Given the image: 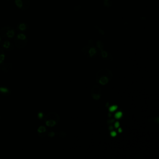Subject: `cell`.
Returning a JSON list of instances; mask_svg holds the SVG:
<instances>
[{
    "label": "cell",
    "mask_w": 159,
    "mask_h": 159,
    "mask_svg": "<svg viewBox=\"0 0 159 159\" xmlns=\"http://www.w3.org/2000/svg\"><path fill=\"white\" fill-rule=\"evenodd\" d=\"M112 77V73L109 69H101L96 75V81L101 85L107 84Z\"/></svg>",
    "instance_id": "6da1fadb"
},
{
    "label": "cell",
    "mask_w": 159,
    "mask_h": 159,
    "mask_svg": "<svg viewBox=\"0 0 159 159\" xmlns=\"http://www.w3.org/2000/svg\"><path fill=\"white\" fill-rule=\"evenodd\" d=\"M15 35L14 29L9 26L3 27L0 30V35L3 38L6 39H11Z\"/></svg>",
    "instance_id": "7a4b0ae2"
},
{
    "label": "cell",
    "mask_w": 159,
    "mask_h": 159,
    "mask_svg": "<svg viewBox=\"0 0 159 159\" xmlns=\"http://www.w3.org/2000/svg\"><path fill=\"white\" fill-rule=\"evenodd\" d=\"M16 6L23 11L27 10L30 5V0H15Z\"/></svg>",
    "instance_id": "3957f363"
},
{
    "label": "cell",
    "mask_w": 159,
    "mask_h": 159,
    "mask_svg": "<svg viewBox=\"0 0 159 159\" xmlns=\"http://www.w3.org/2000/svg\"><path fill=\"white\" fill-rule=\"evenodd\" d=\"M91 96L94 100H98L101 96V89L98 85L94 86L91 90Z\"/></svg>",
    "instance_id": "277c9868"
},
{
    "label": "cell",
    "mask_w": 159,
    "mask_h": 159,
    "mask_svg": "<svg viewBox=\"0 0 159 159\" xmlns=\"http://www.w3.org/2000/svg\"><path fill=\"white\" fill-rule=\"evenodd\" d=\"M14 43H15L16 46L18 48L21 49V48H24L27 45V39H25V40H21V39H19L16 38L15 39V40H14Z\"/></svg>",
    "instance_id": "5b68a950"
},
{
    "label": "cell",
    "mask_w": 159,
    "mask_h": 159,
    "mask_svg": "<svg viewBox=\"0 0 159 159\" xmlns=\"http://www.w3.org/2000/svg\"><path fill=\"white\" fill-rule=\"evenodd\" d=\"M44 119H45V120H48V119H53V120H55L57 122L60 119V117H59L58 114H57L56 112H51L47 114L45 116Z\"/></svg>",
    "instance_id": "8992f818"
},
{
    "label": "cell",
    "mask_w": 159,
    "mask_h": 159,
    "mask_svg": "<svg viewBox=\"0 0 159 159\" xmlns=\"http://www.w3.org/2000/svg\"><path fill=\"white\" fill-rule=\"evenodd\" d=\"M12 68V66L11 63H2L0 64V70L4 73L11 71Z\"/></svg>",
    "instance_id": "52a82bcc"
},
{
    "label": "cell",
    "mask_w": 159,
    "mask_h": 159,
    "mask_svg": "<svg viewBox=\"0 0 159 159\" xmlns=\"http://www.w3.org/2000/svg\"><path fill=\"white\" fill-rule=\"evenodd\" d=\"M93 46L92 45V40H89L88 41V43L85 45L83 48H82V52L83 53V54H84L85 56H86L87 57H89V55H88V51L89 49L90 48V47Z\"/></svg>",
    "instance_id": "ba28073f"
},
{
    "label": "cell",
    "mask_w": 159,
    "mask_h": 159,
    "mask_svg": "<svg viewBox=\"0 0 159 159\" xmlns=\"http://www.w3.org/2000/svg\"><path fill=\"white\" fill-rule=\"evenodd\" d=\"M10 93V90L9 88L4 86H0V94L2 95H7Z\"/></svg>",
    "instance_id": "9c48e42d"
},
{
    "label": "cell",
    "mask_w": 159,
    "mask_h": 159,
    "mask_svg": "<svg viewBox=\"0 0 159 159\" xmlns=\"http://www.w3.org/2000/svg\"><path fill=\"white\" fill-rule=\"evenodd\" d=\"M96 50L95 47L93 46H91L88 51L89 57H93V56H94L96 55Z\"/></svg>",
    "instance_id": "30bf717a"
},
{
    "label": "cell",
    "mask_w": 159,
    "mask_h": 159,
    "mask_svg": "<svg viewBox=\"0 0 159 159\" xmlns=\"http://www.w3.org/2000/svg\"><path fill=\"white\" fill-rule=\"evenodd\" d=\"M45 124L48 127H53L55 125L57 124V122L53 119H48L45 120Z\"/></svg>",
    "instance_id": "8fae6325"
},
{
    "label": "cell",
    "mask_w": 159,
    "mask_h": 159,
    "mask_svg": "<svg viewBox=\"0 0 159 159\" xmlns=\"http://www.w3.org/2000/svg\"><path fill=\"white\" fill-rule=\"evenodd\" d=\"M1 45H2V47H3L4 49H9L10 47H11V42H10L9 40H4V41L2 43Z\"/></svg>",
    "instance_id": "7c38bea8"
},
{
    "label": "cell",
    "mask_w": 159,
    "mask_h": 159,
    "mask_svg": "<svg viewBox=\"0 0 159 159\" xmlns=\"http://www.w3.org/2000/svg\"><path fill=\"white\" fill-rule=\"evenodd\" d=\"M18 29L20 30H22V31H24L26 29H27V25L24 23H20L18 25Z\"/></svg>",
    "instance_id": "4fadbf2b"
},
{
    "label": "cell",
    "mask_w": 159,
    "mask_h": 159,
    "mask_svg": "<svg viewBox=\"0 0 159 159\" xmlns=\"http://www.w3.org/2000/svg\"><path fill=\"white\" fill-rule=\"evenodd\" d=\"M97 47H98V48L100 50V51H101V50H103L104 44H103V43H102L101 41L98 40V41L97 42Z\"/></svg>",
    "instance_id": "5bb4252c"
},
{
    "label": "cell",
    "mask_w": 159,
    "mask_h": 159,
    "mask_svg": "<svg viewBox=\"0 0 159 159\" xmlns=\"http://www.w3.org/2000/svg\"><path fill=\"white\" fill-rule=\"evenodd\" d=\"M122 116V112L121 111H118L114 114V118L116 119H119Z\"/></svg>",
    "instance_id": "9a60e30c"
},
{
    "label": "cell",
    "mask_w": 159,
    "mask_h": 159,
    "mask_svg": "<svg viewBox=\"0 0 159 159\" xmlns=\"http://www.w3.org/2000/svg\"><path fill=\"white\" fill-rule=\"evenodd\" d=\"M104 5L107 7H110L112 6L111 0H104Z\"/></svg>",
    "instance_id": "2e32d148"
},
{
    "label": "cell",
    "mask_w": 159,
    "mask_h": 159,
    "mask_svg": "<svg viewBox=\"0 0 159 159\" xmlns=\"http://www.w3.org/2000/svg\"><path fill=\"white\" fill-rule=\"evenodd\" d=\"M37 131L40 134V133H44L45 131H46V128L44 127V126H40L38 129H37Z\"/></svg>",
    "instance_id": "e0dca14e"
},
{
    "label": "cell",
    "mask_w": 159,
    "mask_h": 159,
    "mask_svg": "<svg viewBox=\"0 0 159 159\" xmlns=\"http://www.w3.org/2000/svg\"><path fill=\"white\" fill-rule=\"evenodd\" d=\"M118 106L117 105H112V106H111L110 107H109V112H114V111H116L117 109Z\"/></svg>",
    "instance_id": "ac0fdd59"
},
{
    "label": "cell",
    "mask_w": 159,
    "mask_h": 159,
    "mask_svg": "<svg viewBox=\"0 0 159 159\" xmlns=\"http://www.w3.org/2000/svg\"><path fill=\"white\" fill-rule=\"evenodd\" d=\"M58 135L61 138H65L67 135V133L65 131H60L58 132Z\"/></svg>",
    "instance_id": "d6986e66"
},
{
    "label": "cell",
    "mask_w": 159,
    "mask_h": 159,
    "mask_svg": "<svg viewBox=\"0 0 159 159\" xmlns=\"http://www.w3.org/2000/svg\"><path fill=\"white\" fill-rule=\"evenodd\" d=\"M16 38H17L19 39H21V40H25V39H27L26 36L24 34H19L17 35Z\"/></svg>",
    "instance_id": "ffe728a7"
},
{
    "label": "cell",
    "mask_w": 159,
    "mask_h": 159,
    "mask_svg": "<svg viewBox=\"0 0 159 159\" xmlns=\"http://www.w3.org/2000/svg\"><path fill=\"white\" fill-rule=\"evenodd\" d=\"M101 56H102V57L103 58H106L107 55H108V53H109L108 52H107L106 51L103 50L101 51Z\"/></svg>",
    "instance_id": "44dd1931"
},
{
    "label": "cell",
    "mask_w": 159,
    "mask_h": 159,
    "mask_svg": "<svg viewBox=\"0 0 159 159\" xmlns=\"http://www.w3.org/2000/svg\"><path fill=\"white\" fill-rule=\"evenodd\" d=\"M5 59V55L4 53H0V64L2 63Z\"/></svg>",
    "instance_id": "7402d4cb"
},
{
    "label": "cell",
    "mask_w": 159,
    "mask_h": 159,
    "mask_svg": "<svg viewBox=\"0 0 159 159\" xmlns=\"http://www.w3.org/2000/svg\"><path fill=\"white\" fill-rule=\"evenodd\" d=\"M95 28H96L97 29V30H98V31L99 32V34H101V35H105V32H104V31L103 30H102L101 29H100V28H99L98 26H95Z\"/></svg>",
    "instance_id": "603a6c76"
},
{
    "label": "cell",
    "mask_w": 159,
    "mask_h": 159,
    "mask_svg": "<svg viewBox=\"0 0 159 159\" xmlns=\"http://www.w3.org/2000/svg\"><path fill=\"white\" fill-rule=\"evenodd\" d=\"M110 134H111V137H116V136L117 135V133H116V132L114 131V130L111 131V133H110Z\"/></svg>",
    "instance_id": "cb8c5ba5"
},
{
    "label": "cell",
    "mask_w": 159,
    "mask_h": 159,
    "mask_svg": "<svg viewBox=\"0 0 159 159\" xmlns=\"http://www.w3.org/2000/svg\"><path fill=\"white\" fill-rule=\"evenodd\" d=\"M55 133L54 132H50L48 134V135L49 136V137H53V136H55Z\"/></svg>",
    "instance_id": "d4e9b609"
},
{
    "label": "cell",
    "mask_w": 159,
    "mask_h": 159,
    "mask_svg": "<svg viewBox=\"0 0 159 159\" xmlns=\"http://www.w3.org/2000/svg\"><path fill=\"white\" fill-rule=\"evenodd\" d=\"M114 122V119H109L107 121V123L108 124H111L112 123H113Z\"/></svg>",
    "instance_id": "484cf974"
},
{
    "label": "cell",
    "mask_w": 159,
    "mask_h": 159,
    "mask_svg": "<svg viewBox=\"0 0 159 159\" xmlns=\"http://www.w3.org/2000/svg\"><path fill=\"white\" fill-rule=\"evenodd\" d=\"M119 125H120L119 122L117 121V122H116L114 123V127H115V128H118V127H119Z\"/></svg>",
    "instance_id": "4316f807"
},
{
    "label": "cell",
    "mask_w": 159,
    "mask_h": 159,
    "mask_svg": "<svg viewBox=\"0 0 159 159\" xmlns=\"http://www.w3.org/2000/svg\"><path fill=\"white\" fill-rule=\"evenodd\" d=\"M43 113L42 112H39L38 113V117L39 118V119H42V117H43Z\"/></svg>",
    "instance_id": "83f0119b"
},
{
    "label": "cell",
    "mask_w": 159,
    "mask_h": 159,
    "mask_svg": "<svg viewBox=\"0 0 159 159\" xmlns=\"http://www.w3.org/2000/svg\"><path fill=\"white\" fill-rule=\"evenodd\" d=\"M153 121H154L155 123L158 124V123L159 122V117H156L155 118L153 119Z\"/></svg>",
    "instance_id": "f1b7e54d"
},
{
    "label": "cell",
    "mask_w": 159,
    "mask_h": 159,
    "mask_svg": "<svg viewBox=\"0 0 159 159\" xmlns=\"http://www.w3.org/2000/svg\"><path fill=\"white\" fill-rule=\"evenodd\" d=\"M108 129H109V130H112L114 129V127L112 125H109Z\"/></svg>",
    "instance_id": "f546056e"
},
{
    "label": "cell",
    "mask_w": 159,
    "mask_h": 159,
    "mask_svg": "<svg viewBox=\"0 0 159 159\" xmlns=\"http://www.w3.org/2000/svg\"><path fill=\"white\" fill-rule=\"evenodd\" d=\"M122 129L120 128V127H118V132H119V133H120V132H122Z\"/></svg>",
    "instance_id": "4dcf8cb0"
},
{
    "label": "cell",
    "mask_w": 159,
    "mask_h": 159,
    "mask_svg": "<svg viewBox=\"0 0 159 159\" xmlns=\"http://www.w3.org/2000/svg\"><path fill=\"white\" fill-rule=\"evenodd\" d=\"M112 114H111V112H110V113H108V117H112Z\"/></svg>",
    "instance_id": "1f68e13d"
},
{
    "label": "cell",
    "mask_w": 159,
    "mask_h": 159,
    "mask_svg": "<svg viewBox=\"0 0 159 159\" xmlns=\"http://www.w3.org/2000/svg\"><path fill=\"white\" fill-rule=\"evenodd\" d=\"M109 104V102H107V103H106V107H108Z\"/></svg>",
    "instance_id": "d6a6232c"
},
{
    "label": "cell",
    "mask_w": 159,
    "mask_h": 159,
    "mask_svg": "<svg viewBox=\"0 0 159 159\" xmlns=\"http://www.w3.org/2000/svg\"><path fill=\"white\" fill-rule=\"evenodd\" d=\"M1 41V35H0V42Z\"/></svg>",
    "instance_id": "836d02e7"
}]
</instances>
